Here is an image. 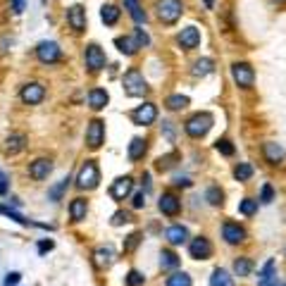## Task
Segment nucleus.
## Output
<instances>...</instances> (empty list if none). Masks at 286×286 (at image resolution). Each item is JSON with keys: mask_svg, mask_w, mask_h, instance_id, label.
I'll return each mask as SVG.
<instances>
[{"mask_svg": "<svg viewBox=\"0 0 286 286\" xmlns=\"http://www.w3.org/2000/svg\"><path fill=\"white\" fill-rule=\"evenodd\" d=\"M74 181H77V188H81V191H93V188H98V184H101V170H98L96 160H86V163L79 167Z\"/></svg>", "mask_w": 286, "mask_h": 286, "instance_id": "f257e3e1", "label": "nucleus"}, {"mask_svg": "<svg viewBox=\"0 0 286 286\" xmlns=\"http://www.w3.org/2000/svg\"><path fill=\"white\" fill-rule=\"evenodd\" d=\"M212 124H215V119H212L210 112H196V115H191L184 122V132L188 134L191 139H203V136L212 129Z\"/></svg>", "mask_w": 286, "mask_h": 286, "instance_id": "f03ea898", "label": "nucleus"}, {"mask_svg": "<svg viewBox=\"0 0 286 286\" xmlns=\"http://www.w3.org/2000/svg\"><path fill=\"white\" fill-rule=\"evenodd\" d=\"M122 84H124L126 96H132V98H143V96L148 93L146 79H143V74H141L136 67L126 70V74H124V79H122Z\"/></svg>", "mask_w": 286, "mask_h": 286, "instance_id": "7ed1b4c3", "label": "nucleus"}, {"mask_svg": "<svg viewBox=\"0 0 286 286\" xmlns=\"http://www.w3.org/2000/svg\"><path fill=\"white\" fill-rule=\"evenodd\" d=\"M155 12L163 24H174L184 12V5H181V0H157Z\"/></svg>", "mask_w": 286, "mask_h": 286, "instance_id": "20e7f679", "label": "nucleus"}, {"mask_svg": "<svg viewBox=\"0 0 286 286\" xmlns=\"http://www.w3.org/2000/svg\"><path fill=\"white\" fill-rule=\"evenodd\" d=\"M232 79L234 84L241 86V88H250L253 81H256V72L248 62H234L232 65Z\"/></svg>", "mask_w": 286, "mask_h": 286, "instance_id": "39448f33", "label": "nucleus"}, {"mask_svg": "<svg viewBox=\"0 0 286 286\" xmlns=\"http://www.w3.org/2000/svg\"><path fill=\"white\" fill-rule=\"evenodd\" d=\"M36 57L39 62L43 65H55V62H60L62 57V48L55 43V41H41L39 46H36Z\"/></svg>", "mask_w": 286, "mask_h": 286, "instance_id": "423d86ee", "label": "nucleus"}, {"mask_svg": "<svg viewBox=\"0 0 286 286\" xmlns=\"http://www.w3.org/2000/svg\"><path fill=\"white\" fill-rule=\"evenodd\" d=\"M105 141V122L103 119H91L86 126V146L91 150H98Z\"/></svg>", "mask_w": 286, "mask_h": 286, "instance_id": "0eeeda50", "label": "nucleus"}, {"mask_svg": "<svg viewBox=\"0 0 286 286\" xmlns=\"http://www.w3.org/2000/svg\"><path fill=\"white\" fill-rule=\"evenodd\" d=\"M19 98H22L26 105H39L46 98V86L39 84V81H31V84H24L22 91H19Z\"/></svg>", "mask_w": 286, "mask_h": 286, "instance_id": "6e6552de", "label": "nucleus"}, {"mask_svg": "<svg viewBox=\"0 0 286 286\" xmlns=\"http://www.w3.org/2000/svg\"><path fill=\"white\" fill-rule=\"evenodd\" d=\"M222 239L229 243V246H239L248 239V232L246 227H241L239 222H225L222 225Z\"/></svg>", "mask_w": 286, "mask_h": 286, "instance_id": "1a4fd4ad", "label": "nucleus"}, {"mask_svg": "<svg viewBox=\"0 0 286 286\" xmlns=\"http://www.w3.org/2000/svg\"><path fill=\"white\" fill-rule=\"evenodd\" d=\"M132 119L134 124H139V126H150V124L157 119V105L155 103H143L139 108L132 112Z\"/></svg>", "mask_w": 286, "mask_h": 286, "instance_id": "9d476101", "label": "nucleus"}, {"mask_svg": "<svg viewBox=\"0 0 286 286\" xmlns=\"http://www.w3.org/2000/svg\"><path fill=\"white\" fill-rule=\"evenodd\" d=\"M188 256L194 260H208L212 258V243H210L208 236H196L188 243Z\"/></svg>", "mask_w": 286, "mask_h": 286, "instance_id": "9b49d317", "label": "nucleus"}, {"mask_svg": "<svg viewBox=\"0 0 286 286\" xmlns=\"http://www.w3.org/2000/svg\"><path fill=\"white\" fill-rule=\"evenodd\" d=\"M134 191V179L126 174V177H117L112 184H110V196L115 201H126Z\"/></svg>", "mask_w": 286, "mask_h": 286, "instance_id": "f8f14e48", "label": "nucleus"}, {"mask_svg": "<svg viewBox=\"0 0 286 286\" xmlns=\"http://www.w3.org/2000/svg\"><path fill=\"white\" fill-rule=\"evenodd\" d=\"M84 62H86V67H88V72H101L108 60H105V53H103L101 48L96 46V43H91V46H86Z\"/></svg>", "mask_w": 286, "mask_h": 286, "instance_id": "ddd939ff", "label": "nucleus"}, {"mask_svg": "<svg viewBox=\"0 0 286 286\" xmlns=\"http://www.w3.org/2000/svg\"><path fill=\"white\" fill-rule=\"evenodd\" d=\"M53 172V160L50 157H36L34 163H29V177L36 181L48 179V174Z\"/></svg>", "mask_w": 286, "mask_h": 286, "instance_id": "4468645a", "label": "nucleus"}, {"mask_svg": "<svg viewBox=\"0 0 286 286\" xmlns=\"http://www.w3.org/2000/svg\"><path fill=\"white\" fill-rule=\"evenodd\" d=\"M177 41L184 50H194V48L201 46V31L196 29V26H186V29L179 31Z\"/></svg>", "mask_w": 286, "mask_h": 286, "instance_id": "2eb2a0df", "label": "nucleus"}, {"mask_svg": "<svg viewBox=\"0 0 286 286\" xmlns=\"http://www.w3.org/2000/svg\"><path fill=\"white\" fill-rule=\"evenodd\" d=\"M157 208H160V212H163V215L174 217V215H179V210H181V201H179L174 194H170V191H167V194L160 196Z\"/></svg>", "mask_w": 286, "mask_h": 286, "instance_id": "dca6fc26", "label": "nucleus"}, {"mask_svg": "<svg viewBox=\"0 0 286 286\" xmlns=\"http://www.w3.org/2000/svg\"><path fill=\"white\" fill-rule=\"evenodd\" d=\"M112 263H115V250H112V246H98L93 250V265L98 270H105Z\"/></svg>", "mask_w": 286, "mask_h": 286, "instance_id": "f3484780", "label": "nucleus"}, {"mask_svg": "<svg viewBox=\"0 0 286 286\" xmlns=\"http://www.w3.org/2000/svg\"><path fill=\"white\" fill-rule=\"evenodd\" d=\"M67 24H70L77 34H81V31L86 29V10L81 8V5H72V8L67 10Z\"/></svg>", "mask_w": 286, "mask_h": 286, "instance_id": "a211bd4d", "label": "nucleus"}, {"mask_svg": "<svg viewBox=\"0 0 286 286\" xmlns=\"http://www.w3.org/2000/svg\"><path fill=\"white\" fill-rule=\"evenodd\" d=\"M263 155H265V160L270 165H279V163H284V148H281V143H274V141H267V143H263Z\"/></svg>", "mask_w": 286, "mask_h": 286, "instance_id": "6ab92c4d", "label": "nucleus"}, {"mask_svg": "<svg viewBox=\"0 0 286 286\" xmlns=\"http://www.w3.org/2000/svg\"><path fill=\"white\" fill-rule=\"evenodd\" d=\"M24 148H26V136L19 132L15 134H10L8 139H5V146H3V153L5 155H17V153H22Z\"/></svg>", "mask_w": 286, "mask_h": 286, "instance_id": "aec40b11", "label": "nucleus"}, {"mask_svg": "<svg viewBox=\"0 0 286 286\" xmlns=\"http://www.w3.org/2000/svg\"><path fill=\"white\" fill-rule=\"evenodd\" d=\"M165 239L170 241V246H184L186 241H188V229L184 225H172V227H167Z\"/></svg>", "mask_w": 286, "mask_h": 286, "instance_id": "412c9836", "label": "nucleus"}, {"mask_svg": "<svg viewBox=\"0 0 286 286\" xmlns=\"http://www.w3.org/2000/svg\"><path fill=\"white\" fill-rule=\"evenodd\" d=\"M179 265H181V258H179L172 248H163V250H160V267H163L165 272H177Z\"/></svg>", "mask_w": 286, "mask_h": 286, "instance_id": "4be33fe9", "label": "nucleus"}, {"mask_svg": "<svg viewBox=\"0 0 286 286\" xmlns=\"http://www.w3.org/2000/svg\"><path fill=\"white\" fill-rule=\"evenodd\" d=\"M86 215H88V201H86V198H81V196H77V198L70 203L72 222H84Z\"/></svg>", "mask_w": 286, "mask_h": 286, "instance_id": "5701e85b", "label": "nucleus"}, {"mask_svg": "<svg viewBox=\"0 0 286 286\" xmlns=\"http://www.w3.org/2000/svg\"><path fill=\"white\" fill-rule=\"evenodd\" d=\"M146 150H148V141L146 139H132V143H129V148H126V155H129V160H141L143 155H146Z\"/></svg>", "mask_w": 286, "mask_h": 286, "instance_id": "b1692460", "label": "nucleus"}, {"mask_svg": "<svg viewBox=\"0 0 286 286\" xmlns=\"http://www.w3.org/2000/svg\"><path fill=\"white\" fill-rule=\"evenodd\" d=\"M115 46H117V50L124 55H136L141 48L134 36H119V39H115Z\"/></svg>", "mask_w": 286, "mask_h": 286, "instance_id": "393cba45", "label": "nucleus"}, {"mask_svg": "<svg viewBox=\"0 0 286 286\" xmlns=\"http://www.w3.org/2000/svg\"><path fill=\"white\" fill-rule=\"evenodd\" d=\"M108 91H103V88H91L88 91V105H91L93 110H103L105 105H108Z\"/></svg>", "mask_w": 286, "mask_h": 286, "instance_id": "a878e982", "label": "nucleus"}, {"mask_svg": "<svg viewBox=\"0 0 286 286\" xmlns=\"http://www.w3.org/2000/svg\"><path fill=\"white\" fill-rule=\"evenodd\" d=\"M232 270H234V277H248L250 272H253V260L248 256H241L234 260L232 265Z\"/></svg>", "mask_w": 286, "mask_h": 286, "instance_id": "bb28decb", "label": "nucleus"}, {"mask_svg": "<svg viewBox=\"0 0 286 286\" xmlns=\"http://www.w3.org/2000/svg\"><path fill=\"white\" fill-rule=\"evenodd\" d=\"M210 286H234V277L227 270L217 267V270H212V274H210Z\"/></svg>", "mask_w": 286, "mask_h": 286, "instance_id": "cd10ccee", "label": "nucleus"}, {"mask_svg": "<svg viewBox=\"0 0 286 286\" xmlns=\"http://www.w3.org/2000/svg\"><path fill=\"white\" fill-rule=\"evenodd\" d=\"M258 277H260V286L274 281V279H277V263H274V260H267V263L263 265V270H260Z\"/></svg>", "mask_w": 286, "mask_h": 286, "instance_id": "c85d7f7f", "label": "nucleus"}, {"mask_svg": "<svg viewBox=\"0 0 286 286\" xmlns=\"http://www.w3.org/2000/svg\"><path fill=\"white\" fill-rule=\"evenodd\" d=\"M124 8L129 10V15H132V19H134V22H136V24L146 22V12L141 10L139 0H124Z\"/></svg>", "mask_w": 286, "mask_h": 286, "instance_id": "c756f323", "label": "nucleus"}, {"mask_svg": "<svg viewBox=\"0 0 286 286\" xmlns=\"http://www.w3.org/2000/svg\"><path fill=\"white\" fill-rule=\"evenodd\" d=\"M205 201H208L212 208H219V205L225 203V191H222L219 186H210L208 191H205Z\"/></svg>", "mask_w": 286, "mask_h": 286, "instance_id": "7c9ffc66", "label": "nucleus"}, {"mask_svg": "<svg viewBox=\"0 0 286 286\" xmlns=\"http://www.w3.org/2000/svg\"><path fill=\"white\" fill-rule=\"evenodd\" d=\"M165 286H194V281L186 272H172L167 281H165Z\"/></svg>", "mask_w": 286, "mask_h": 286, "instance_id": "2f4dec72", "label": "nucleus"}, {"mask_svg": "<svg viewBox=\"0 0 286 286\" xmlns=\"http://www.w3.org/2000/svg\"><path fill=\"white\" fill-rule=\"evenodd\" d=\"M165 105H167V110L177 112V110H184L186 105H188V98H186V96H181V93H174V96H167Z\"/></svg>", "mask_w": 286, "mask_h": 286, "instance_id": "473e14b6", "label": "nucleus"}, {"mask_svg": "<svg viewBox=\"0 0 286 286\" xmlns=\"http://www.w3.org/2000/svg\"><path fill=\"white\" fill-rule=\"evenodd\" d=\"M101 17L108 26H112V24H117V19H119V8H117V5H103Z\"/></svg>", "mask_w": 286, "mask_h": 286, "instance_id": "72a5a7b5", "label": "nucleus"}, {"mask_svg": "<svg viewBox=\"0 0 286 286\" xmlns=\"http://www.w3.org/2000/svg\"><path fill=\"white\" fill-rule=\"evenodd\" d=\"M250 177H253V165L250 163H239L234 167V179L236 181H248Z\"/></svg>", "mask_w": 286, "mask_h": 286, "instance_id": "f704fd0d", "label": "nucleus"}, {"mask_svg": "<svg viewBox=\"0 0 286 286\" xmlns=\"http://www.w3.org/2000/svg\"><path fill=\"white\" fill-rule=\"evenodd\" d=\"M70 181H72V177H65L60 181V184L57 186H53V188H50V191H48V198H50V201L53 203H57L62 198V194H65V191H67V186H70Z\"/></svg>", "mask_w": 286, "mask_h": 286, "instance_id": "c9c22d12", "label": "nucleus"}, {"mask_svg": "<svg viewBox=\"0 0 286 286\" xmlns=\"http://www.w3.org/2000/svg\"><path fill=\"white\" fill-rule=\"evenodd\" d=\"M212 70H215V67H212V60H210V57H203V60H198L194 65V74H196V77H205V74H210Z\"/></svg>", "mask_w": 286, "mask_h": 286, "instance_id": "e433bc0d", "label": "nucleus"}, {"mask_svg": "<svg viewBox=\"0 0 286 286\" xmlns=\"http://www.w3.org/2000/svg\"><path fill=\"white\" fill-rule=\"evenodd\" d=\"M124 284L126 286H143L146 284V277H143V272H139V270H129L126 277H124Z\"/></svg>", "mask_w": 286, "mask_h": 286, "instance_id": "4c0bfd02", "label": "nucleus"}, {"mask_svg": "<svg viewBox=\"0 0 286 286\" xmlns=\"http://www.w3.org/2000/svg\"><path fill=\"white\" fill-rule=\"evenodd\" d=\"M239 212H241V215H246V217L256 215V212H258V201H256V198H243V201L239 203Z\"/></svg>", "mask_w": 286, "mask_h": 286, "instance_id": "58836bf2", "label": "nucleus"}, {"mask_svg": "<svg viewBox=\"0 0 286 286\" xmlns=\"http://www.w3.org/2000/svg\"><path fill=\"white\" fill-rule=\"evenodd\" d=\"M141 239H143V236H141L139 232H134V234H129V236H126V241H124V253H134V250H136V246H139L141 243Z\"/></svg>", "mask_w": 286, "mask_h": 286, "instance_id": "ea45409f", "label": "nucleus"}, {"mask_svg": "<svg viewBox=\"0 0 286 286\" xmlns=\"http://www.w3.org/2000/svg\"><path fill=\"white\" fill-rule=\"evenodd\" d=\"M126 222H132V215L124 212V210H117L115 215H112V219H110V225L112 227H122V225H126Z\"/></svg>", "mask_w": 286, "mask_h": 286, "instance_id": "a19ab883", "label": "nucleus"}, {"mask_svg": "<svg viewBox=\"0 0 286 286\" xmlns=\"http://www.w3.org/2000/svg\"><path fill=\"white\" fill-rule=\"evenodd\" d=\"M215 148H217V153H222V155H227V157H229V155H234V143L229 139H219L215 143Z\"/></svg>", "mask_w": 286, "mask_h": 286, "instance_id": "79ce46f5", "label": "nucleus"}, {"mask_svg": "<svg viewBox=\"0 0 286 286\" xmlns=\"http://www.w3.org/2000/svg\"><path fill=\"white\" fill-rule=\"evenodd\" d=\"M260 203H272L274 201V188H272V184H263V188H260V198H258Z\"/></svg>", "mask_w": 286, "mask_h": 286, "instance_id": "37998d69", "label": "nucleus"}, {"mask_svg": "<svg viewBox=\"0 0 286 286\" xmlns=\"http://www.w3.org/2000/svg\"><path fill=\"white\" fill-rule=\"evenodd\" d=\"M134 39H136V43H139L141 48L150 43V39H148V34H146L143 29H141V26H136V29H134Z\"/></svg>", "mask_w": 286, "mask_h": 286, "instance_id": "c03bdc74", "label": "nucleus"}, {"mask_svg": "<svg viewBox=\"0 0 286 286\" xmlns=\"http://www.w3.org/2000/svg\"><path fill=\"white\" fill-rule=\"evenodd\" d=\"M53 248H55V241H50V239H41V241H39V253H41V256L50 253Z\"/></svg>", "mask_w": 286, "mask_h": 286, "instance_id": "a18cd8bd", "label": "nucleus"}, {"mask_svg": "<svg viewBox=\"0 0 286 286\" xmlns=\"http://www.w3.org/2000/svg\"><path fill=\"white\" fill-rule=\"evenodd\" d=\"M19 279H22V274H19V272H8L3 284H5V286H19Z\"/></svg>", "mask_w": 286, "mask_h": 286, "instance_id": "49530a36", "label": "nucleus"}, {"mask_svg": "<svg viewBox=\"0 0 286 286\" xmlns=\"http://www.w3.org/2000/svg\"><path fill=\"white\" fill-rule=\"evenodd\" d=\"M134 210H141V208H146V194L143 191H139V194H134V201H132Z\"/></svg>", "mask_w": 286, "mask_h": 286, "instance_id": "de8ad7c7", "label": "nucleus"}, {"mask_svg": "<svg viewBox=\"0 0 286 286\" xmlns=\"http://www.w3.org/2000/svg\"><path fill=\"white\" fill-rule=\"evenodd\" d=\"M177 155L172 153V155H165V157H160L157 160V170H167V167H172V160H174Z\"/></svg>", "mask_w": 286, "mask_h": 286, "instance_id": "09e8293b", "label": "nucleus"}, {"mask_svg": "<svg viewBox=\"0 0 286 286\" xmlns=\"http://www.w3.org/2000/svg\"><path fill=\"white\" fill-rule=\"evenodd\" d=\"M8 177H5V174H3V172H0V196H8Z\"/></svg>", "mask_w": 286, "mask_h": 286, "instance_id": "8fccbe9b", "label": "nucleus"}, {"mask_svg": "<svg viewBox=\"0 0 286 286\" xmlns=\"http://www.w3.org/2000/svg\"><path fill=\"white\" fill-rule=\"evenodd\" d=\"M174 184L184 186V188H186V186H191V179H188V177H174Z\"/></svg>", "mask_w": 286, "mask_h": 286, "instance_id": "3c124183", "label": "nucleus"}, {"mask_svg": "<svg viewBox=\"0 0 286 286\" xmlns=\"http://www.w3.org/2000/svg\"><path fill=\"white\" fill-rule=\"evenodd\" d=\"M165 124V134H167V139H174V134H172V122H163Z\"/></svg>", "mask_w": 286, "mask_h": 286, "instance_id": "603ef678", "label": "nucleus"}, {"mask_svg": "<svg viewBox=\"0 0 286 286\" xmlns=\"http://www.w3.org/2000/svg\"><path fill=\"white\" fill-rule=\"evenodd\" d=\"M22 10H24V0H15V12L19 15Z\"/></svg>", "mask_w": 286, "mask_h": 286, "instance_id": "864d4df0", "label": "nucleus"}, {"mask_svg": "<svg viewBox=\"0 0 286 286\" xmlns=\"http://www.w3.org/2000/svg\"><path fill=\"white\" fill-rule=\"evenodd\" d=\"M265 286H286V284H279L277 279H274V281H270V284H265Z\"/></svg>", "mask_w": 286, "mask_h": 286, "instance_id": "5fc2aeb1", "label": "nucleus"}, {"mask_svg": "<svg viewBox=\"0 0 286 286\" xmlns=\"http://www.w3.org/2000/svg\"><path fill=\"white\" fill-rule=\"evenodd\" d=\"M274 3H286V0H274Z\"/></svg>", "mask_w": 286, "mask_h": 286, "instance_id": "6e6d98bb", "label": "nucleus"}]
</instances>
